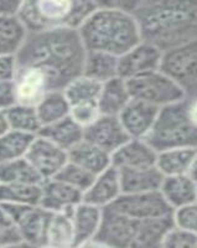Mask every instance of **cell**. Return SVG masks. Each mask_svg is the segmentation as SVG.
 <instances>
[{
	"instance_id": "obj_19",
	"label": "cell",
	"mask_w": 197,
	"mask_h": 248,
	"mask_svg": "<svg viewBox=\"0 0 197 248\" xmlns=\"http://www.w3.org/2000/svg\"><path fill=\"white\" fill-rule=\"evenodd\" d=\"M123 194H147L160 191L165 179L156 167L139 169H119Z\"/></svg>"
},
{
	"instance_id": "obj_38",
	"label": "cell",
	"mask_w": 197,
	"mask_h": 248,
	"mask_svg": "<svg viewBox=\"0 0 197 248\" xmlns=\"http://www.w3.org/2000/svg\"><path fill=\"white\" fill-rule=\"evenodd\" d=\"M101 116L98 103H82V105L71 106L70 117L83 129L92 125Z\"/></svg>"
},
{
	"instance_id": "obj_20",
	"label": "cell",
	"mask_w": 197,
	"mask_h": 248,
	"mask_svg": "<svg viewBox=\"0 0 197 248\" xmlns=\"http://www.w3.org/2000/svg\"><path fill=\"white\" fill-rule=\"evenodd\" d=\"M105 210L82 201L71 211V220L74 225L76 246L86 241L96 238L103 221Z\"/></svg>"
},
{
	"instance_id": "obj_42",
	"label": "cell",
	"mask_w": 197,
	"mask_h": 248,
	"mask_svg": "<svg viewBox=\"0 0 197 248\" xmlns=\"http://www.w3.org/2000/svg\"><path fill=\"white\" fill-rule=\"evenodd\" d=\"M23 3L16 0H0V17L19 16Z\"/></svg>"
},
{
	"instance_id": "obj_7",
	"label": "cell",
	"mask_w": 197,
	"mask_h": 248,
	"mask_svg": "<svg viewBox=\"0 0 197 248\" xmlns=\"http://www.w3.org/2000/svg\"><path fill=\"white\" fill-rule=\"evenodd\" d=\"M0 205L3 206L9 216L14 221L23 243L45 246L46 230H47L51 212L46 211L41 206L12 205V203H0Z\"/></svg>"
},
{
	"instance_id": "obj_36",
	"label": "cell",
	"mask_w": 197,
	"mask_h": 248,
	"mask_svg": "<svg viewBox=\"0 0 197 248\" xmlns=\"http://www.w3.org/2000/svg\"><path fill=\"white\" fill-rule=\"evenodd\" d=\"M94 178H96L94 175L90 174L85 169H82L81 167L68 160V163L66 164L63 169L59 172V175L55 179L67 184V185L72 186L74 189L81 191L82 194H85L90 189V186L92 185Z\"/></svg>"
},
{
	"instance_id": "obj_15",
	"label": "cell",
	"mask_w": 197,
	"mask_h": 248,
	"mask_svg": "<svg viewBox=\"0 0 197 248\" xmlns=\"http://www.w3.org/2000/svg\"><path fill=\"white\" fill-rule=\"evenodd\" d=\"M82 201L83 194L81 191L57 179L46 180L41 185L40 206L48 212H71Z\"/></svg>"
},
{
	"instance_id": "obj_17",
	"label": "cell",
	"mask_w": 197,
	"mask_h": 248,
	"mask_svg": "<svg viewBox=\"0 0 197 248\" xmlns=\"http://www.w3.org/2000/svg\"><path fill=\"white\" fill-rule=\"evenodd\" d=\"M158 152L145 139H129L112 154V167L116 169H139L156 167Z\"/></svg>"
},
{
	"instance_id": "obj_1",
	"label": "cell",
	"mask_w": 197,
	"mask_h": 248,
	"mask_svg": "<svg viewBox=\"0 0 197 248\" xmlns=\"http://www.w3.org/2000/svg\"><path fill=\"white\" fill-rule=\"evenodd\" d=\"M87 50L78 31L57 29L29 34L17 54L19 67H36L48 77L52 91H61L81 76Z\"/></svg>"
},
{
	"instance_id": "obj_27",
	"label": "cell",
	"mask_w": 197,
	"mask_h": 248,
	"mask_svg": "<svg viewBox=\"0 0 197 248\" xmlns=\"http://www.w3.org/2000/svg\"><path fill=\"white\" fill-rule=\"evenodd\" d=\"M39 136L48 139L68 153L81 141L85 140V129L71 117H67L57 123L44 127Z\"/></svg>"
},
{
	"instance_id": "obj_40",
	"label": "cell",
	"mask_w": 197,
	"mask_h": 248,
	"mask_svg": "<svg viewBox=\"0 0 197 248\" xmlns=\"http://www.w3.org/2000/svg\"><path fill=\"white\" fill-rule=\"evenodd\" d=\"M17 103L16 87L14 81L0 82V109L8 110Z\"/></svg>"
},
{
	"instance_id": "obj_47",
	"label": "cell",
	"mask_w": 197,
	"mask_h": 248,
	"mask_svg": "<svg viewBox=\"0 0 197 248\" xmlns=\"http://www.w3.org/2000/svg\"><path fill=\"white\" fill-rule=\"evenodd\" d=\"M21 248H48V247H46V246H32V245H25V243H23V245H21Z\"/></svg>"
},
{
	"instance_id": "obj_16",
	"label": "cell",
	"mask_w": 197,
	"mask_h": 248,
	"mask_svg": "<svg viewBox=\"0 0 197 248\" xmlns=\"http://www.w3.org/2000/svg\"><path fill=\"white\" fill-rule=\"evenodd\" d=\"M14 82L17 103L21 105L36 107L37 103L52 91L48 77L36 67H19Z\"/></svg>"
},
{
	"instance_id": "obj_5",
	"label": "cell",
	"mask_w": 197,
	"mask_h": 248,
	"mask_svg": "<svg viewBox=\"0 0 197 248\" xmlns=\"http://www.w3.org/2000/svg\"><path fill=\"white\" fill-rule=\"evenodd\" d=\"M190 99L161 108L145 140L158 153L174 148H197V127L189 113Z\"/></svg>"
},
{
	"instance_id": "obj_44",
	"label": "cell",
	"mask_w": 197,
	"mask_h": 248,
	"mask_svg": "<svg viewBox=\"0 0 197 248\" xmlns=\"http://www.w3.org/2000/svg\"><path fill=\"white\" fill-rule=\"evenodd\" d=\"M9 130H10V127H9L8 118H6V112L0 109V137L4 136Z\"/></svg>"
},
{
	"instance_id": "obj_37",
	"label": "cell",
	"mask_w": 197,
	"mask_h": 248,
	"mask_svg": "<svg viewBox=\"0 0 197 248\" xmlns=\"http://www.w3.org/2000/svg\"><path fill=\"white\" fill-rule=\"evenodd\" d=\"M172 221L175 227L197 236V201L174 210Z\"/></svg>"
},
{
	"instance_id": "obj_9",
	"label": "cell",
	"mask_w": 197,
	"mask_h": 248,
	"mask_svg": "<svg viewBox=\"0 0 197 248\" xmlns=\"http://www.w3.org/2000/svg\"><path fill=\"white\" fill-rule=\"evenodd\" d=\"M161 71L178 81L189 96V88L197 83V39L165 51Z\"/></svg>"
},
{
	"instance_id": "obj_30",
	"label": "cell",
	"mask_w": 197,
	"mask_h": 248,
	"mask_svg": "<svg viewBox=\"0 0 197 248\" xmlns=\"http://www.w3.org/2000/svg\"><path fill=\"white\" fill-rule=\"evenodd\" d=\"M36 110L44 128L70 117L71 106L63 90L51 91L37 103Z\"/></svg>"
},
{
	"instance_id": "obj_45",
	"label": "cell",
	"mask_w": 197,
	"mask_h": 248,
	"mask_svg": "<svg viewBox=\"0 0 197 248\" xmlns=\"http://www.w3.org/2000/svg\"><path fill=\"white\" fill-rule=\"evenodd\" d=\"M190 105H189V113L190 118H191L192 123L197 127V97L196 98H189Z\"/></svg>"
},
{
	"instance_id": "obj_21",
	"label": "cell",
	"mask_w": 197,
	"mask_h": 248,
	"mask_svg": "<svg viewBox=\"0 0 197 248\" xmlns=\"http://www.w3.org/2000/svg\"><path fill=\"white\" fill-rule=\"evenodd\" d=\"M128 82L121 77H116L102 85L98 98V107L102 116L119 117L124 108L132 101Z\"/></svg>"
},
{
	"instance_id": "obj_11",
	"label": "cell",
	"mask_w": 197,
	"mask_h": 248,
	"mask_svg": "<svg viewBox=\"0 0 197 248\" xmlns=\"http://www.w3.org/2000/svg\"><path fill=\"white\" fill-rule=\"evenodd\" d=\"M44 181L55 179L68 163V153L41 136H37L25 156Z\"/></svg>"
},
{
	"instance_id": "obj_14",
	"label": "cell",
	"mask_w": 197,
	"mask_h": 248,
	"mask_svg": "<svg viewBox=\"0 0 197 248\" xmlns=\"http://www.w3.org/2000/svg\"><path fill=\"white\" fill-rule=\"evenodd\" d=\"M160 109L138 99H132L118 117L132 139H145L154 127Z\"/></svg>"
},
{
	"instance_id": "obj_46",
	"label": "cell",
	"mask_w": 197,
	"mask_h": 248,
	"mask_svg": "<svg viewBox=\"0 0 197 248\" xmlns=\"http://www.w3.org/2000/svg\"><path fill=\"white\" fill-rule=\"evenodd\" d=\"M191 176H192V179H194L195 184H196V187H197V161H196V164H195L194 169H192V171H191Z\"/></svg>"
},
{
	"instance_id": "obj_33",
	"label": "cell",
	"mask_w": 197,
	"mask_h": 248,
	"mask_svg": "<svg viewBox=\"0 0 197 248\" xmlns=\"http://www.w3.org/2000/svg\"><path fill=\"white\" fill-rule=\"evenodd\" d=\"M36 137L9 130L0 137V164L25 158Z\"/></svg>"
},
{
	"instance_id": "obj_12",
	"label": "cell",
	"mask_w": 197,
	"mask_h": 248,
	"mask_svg": "<svg viewBox=\"0 0 197 248\" xmlns=\"http://www.w3.org/2000/svg\"><path fill=\"white\" fill-rule=\"evenodd\" d=\"M138 220L124 216L112 209H105L97 240L114 248H130L138 227Z\"/></svg>"
},
{
	"instance_id": "obj_2",
	"label": "cell",
	"mask_w": 197,
	"mask_h": 248,
	"mask_svg": "<svg viewBox=\"0 0 197 248\" xmlns=\"http://www.w3.org/2000/svg\"><path fill=\"white\" fill-rule=\"evenodd\" d=\"M134 15L141 37L165 51L196 40L197 1H117Z\"/></svg>"
},
{
	"instance_id": "obj_3",
	"label": "cell",
	"mask_w": 197,
	"mask_h": 248,
	"mask_svg": "<svg viewBox=\"0 0 197 248\" xmlns=\"http://www.w3.org/2000/svg\"><path fill=\"white\" fill-rule=\"evenodd\" d=\"M77 31L87 51H102L118 57L143 41L134 15L117 1L99 4Z\"/></svg>"
},
{
	"instance_id": "obj_25",
	"label": "cell",
	"mask_w": 197,
	"mask_h": 248,
	"mask_svg": "<svg viewBox=\"0 0 197 248\" xmlns=\"http://www.w3.org/2000/svg\"><path fill=\"white\" fill-rule=\"evenodd\" d=\"M172 227V216L139 221L130 248H163L164 240Z\"/></svg>"
},
{
	"instance_id": "obj_31",
	"label": "cell",
	"mask_w": 197,
	"mask_h": 248,
	"mask_svg": "<svg viewBox=\"0 0 197 248\" xmlns=\"http://www.w3.org/2000/svg\"><path fill=\"white\" fill-rule=\"evenodd\" d=\"M10 129L37 137L43 129L36 107L16 103L14 107L5 110Z\"/></svg>"
},
{
	"instance_id": "obj_13",
	"label": "cell",
	"mask_w": 197,
	"mask_h": 248,
	"mask_svg": "<svg viewBox=\"0 0 197 248\" xmlns=\"http://www.w3.org/2000/svg\"><path fill=\"white\" fill-rule=\"evenodd\" d=\"M130 138L118 117L101 116L92 125L85 129V140L112 155Z\"/></svg>"
},
{
	"instance_id": "obj_34",
	"label": "cell",
	"mask_w": 197,
	"mask_h": 248,
	"mask_svg": "<svg viewBox=\"0 0 197 248\" xmlns=\"http://www.w3.org/2000/svg\"><path fill=\"white\" fill-rule=\"evenodd\" d=\"M41 185L0 184V203L40 206Z\"/></svg>"
},
{
	"instance_id": "obj_48",
	"label": "cell",
	"mask_w": 197,
	"mask_h": 248,
	"mask_svg": "<svg viewBox=\"0 0 197 248\" xmlns=\"http://www.w3.org/2000/svg\"><path fill=\"white\" fill-rule=\"evenodd\" d=\"M0 248H21V245H16V246H1Z\"/></svg>"
},
{
	"instance_id": "obj_6",
	"label": "cell",
	"mask_w": 197,
	"mask_h": 248,
	"mask_svg": "<svg viewBox=\"0 0 197 248\" xmlns=\"http://www.w3.org/2000/svg\"><path fill=\"white\" fill-rule=\"evenodd\" d=\"M127 82L133 99L149 103L159 109L189 98L185 88L161 70Z\"/></svg>"
},
{
	"instance_id": "obj_41",
	"label": "cell",
	"mask_w": 197,
	"mask_h": 248,
	"mask_svg": "<svg viewBox=\"0 0 197 248\" xmlns=\"http://www.w3.org/2000/svg\"><path fill=\"white\" fill-rule=\"evenodd\" d=\"M17 71L16 56H0V82L15 81Z\"/></svg>"
},
{
	"instance_id": "obj_4",
	"label": "cell",
	"mask_w": 197,
	"mask_h": 248,
	"mask_svg": "<svg viewBox=\"0 0 197 248\" xmlns=\"http://www.w3.org/2000/svg\"><path fill=\"white\" fill-rule=\"evenodd\" d=\"M101 1L79 0H29L24 1L19 17L30 34L57 29L78 30Z\"/></svg>"
},
{
	"instance_id": "obj_43",
	"label": "cell",
	"mask_w": 197,
	"mask_h": 248,
	"mask_svg": "<svg viewBox=\"0 0 197 248\" xmlns=\"http://www.w3.org/2000/svg\"><path fill=\"white\" fill-rule=\"evenodd\" d=\"M75 248H114L112 246L107 245V243L102 242V241L97 240V238H93V240L86 241L83 243H79Z\"/></svg>"
},
{
	"instance_id": "obj_39",
	"label": "cell",
	"mask_w": 197,
	"mask_h": 248,
	"mask_svg": "<svg viewBox=\"0 0 197 248\" xmlns=\"http://www.w3.org/2000/svg\"><path fill=\"white\" fill-rule=\"evenodd\" d=\"M163 248H197V236L174 226L167 232Z\"/></svg>"
},
{
	"instance_id": "obj_23",
	"label": "cell",
	"mask_w": 197,
	"mask_h": 248,
	"mask_svg": "<svg viewBox=\"0 0 197 248\" xmlns=\"http://www.w3.org/2000/svg\"><path fill=\"white\" fill-rule=\"evenodd\" d=\"M68 160L94 176L112 167V155L87 140L68 152Z\"/></svg>"
},
{
	"instance_id": "obj_26",
	"label": "cell",
	"mask_w": 197,
	"mask_h": 248,
	"mask_svg": "<svg viewBox=\"0 0 197 248\" xmlns=\"http://www.w3.org/2000/svg\"><path fill=\"white\" fill-rule=\"evenodd\" d=\"M82 75L103 85L119 76V57L102 51H87Z\"/></svg>"
},
{
	"instance_id": "obj_10",
	"label": "cell",
	"mask_w": 197,
	"mask_h": 248,
	"mask_svg": "<svg viewBox=\"0 0 197 248\" xmlns=\"http://www.w3.org/2000/svg\"><path fill=\"white\" fill-rule=\"evenodd\" d=\"M164 51L149 41H140L119 57V77L125 81L161 70Z\"/></svg>"
},
{
	"instance_id": "obj_22",
	"label": "cell",
	"mask_w": 197,
	"mask_h": 248,
	"mask_svg": "<svg viewBox=\"0 0 197 248\" xmlns=\"http://www.w3.org/2000/svg\"><path fill=\"white\" fill-rule=\"evenodd\" d=\"M197 161V148H174L158 153L156 168L167 176L191 174Z\"/></svg>"
},
{
	"instance_id": "obj_29",
	"label": "cell",
	"mask_w": 197,
	"mask_h": 248,
	"mask_svg": "<svg viewBox=\"0 0 197 248\" xmlns=\"http://www.w3.org/2000/svg\"><path fill=\"white\" fill-rule=\"evenodd\" d=\"M45 246L48 248L76 247V236L71 220V212H51L46 230Z\"/></svg>"
},
{
	"instance_id": "obj_18",
	"label": "cell",
	"mask_w": 197,
	"mask_h": 248,
	"mask_svg": "<svg viewBox=\"0 0 197 248\" xmlns=\"http://www.w3.org/2000/svg\"><path fill=\"white\" fill-rule=\"evenodd\" d=\"M121 194L118 169L110 167L94 178L90 189L83 194V201L105 210L116 202Z\"/></svg>"
},
{
	"instance_id": "obj_24",
	"label": "cell",
	"mask_w": 197,
	"mask_h": 248,
	"mask_svg": "<svg viewBox=\"0 0 197 248\" xmlns=\"http://www.w3.org/2000/svg\"><path fill=\"white\" fill-rule=\"evenodd\" d=\"M160 192L172 210L197 201V187L191 174L167 176L163 181Z\"/></svg>"
},
{
	"instance_id": "obj_35",
	"label": "cell",
	"mask_w": 197,
	"mask_h": 248,
	"mask_svg": "<svg viewBox=\"0 0 197 248\" xmlns=\"http://www.w3.org/2000/svg\"><path fill=\"white\" fill-rule=\"evenodd\" d=\"M101 90V83L81 75L63 88V93L70 106H76L82 103H98Z\"/></svg>"
},
{
	"instance_id": "obj_8",
	"label": "cell",
	"mask_w": 197,
	"mask_h": 248,
	"mask_svg": "<svg viewBox=\"0 0 197 248\" xmlns=\"http://www.w3.org/2000/svg\"><path fill=\"white\" fill-rule=\"evenodd\" d=\"M109 209L138 221L163 218L172 216L174 212L160 191L147 194H121V198L109 206Z\"/></svg>"
},
{
	"instance_id": "obj_28",
	"label": "cell",
	"mask_w": 197,
	"mask_h": 248,
	"mask_svg": "<svg viewBox=\"0 0 197 248\" xmlns=\"http://www.w3.org/2000/svg\"><path fill=\"white\" fill-rule=\"evenodd\" d=\"M29 34L19 16L0 17V56H17Z\"/></svg>"
},
{
	"instance_id": "obj_32",
	"label": "cell",
	"mask_w": 197,
	"mask_h": 248,
	"mask_svg": "<svg viewBox=\"0 0 197 248\" xmlns=\"http://www.w3.org/2000/svg\"><path fill=\"white\" fill-rule=\"evenodd\" d=\"M43 183L41 176L26 158L0 164V184L41 185Z\"/></svg>"
}]
</instances>
